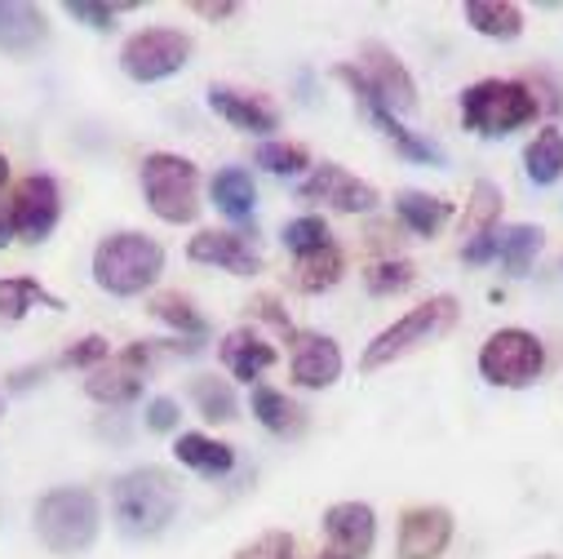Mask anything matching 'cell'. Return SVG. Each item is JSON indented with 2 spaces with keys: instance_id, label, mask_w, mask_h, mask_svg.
Listing matches in <instances>:
<instances>
[{
  "instance_id": "obj_5",
  "label": "cell",
  "mask_w": 563,
  "mask_h": 559,
  "mask_svg": "<svg viewBox=\"0 0 563 559\" xmlns=\"http://www.w3.org/2000/svg\"><path fill=\"white\" fill-rule=\"evenodd\" d=\"M98 497L89 489H54L36 502V537L54 555H85L98 537Z\"/></svg>"
},
{
  "instance_id": "obj_36",
  "label": "cell",
  "mask_w": 563,
  "mask_h": 559,
  "mask_svg": "<svg viewBox=\"0 0 563 559\" xmlns=\"http://www.w3.org/2000/svg\"><path fill=\"white\" fill-rule=\"evenodd\" d=\"M129 10H137L133 0H111V6H102V0H67V19H76L93 32H111L115 14H129Z\"/></svg>"
},
{
  "instance_id": "obj_18",
  "label": "cell",
  "mask_w": 563,
  "mask_h": 559,
  "mask_svg": "<svg viewBox=\"0 0 563 559\" xmlns=\"http://www.w3.org/2000/svg\"><path fill=\"white\" fill-rule=\"evenodd\" d=\"M218 360H222V369H227L231 377L257 382L266 369H275L279 351H275L257 329H231V333L222 338V347H218Z\"/></svg>"
},
{
  "instance_id": "obj_1",
  "label": "cell",
  "mask_w": 563,
  "mask_h": 559,
  "mask_svg": "<svg viewBox=\"0 0 563 559\" xmlns=\"http://www.w3.org/2000/svg\"><path fill=\"white\" fill-rule=\"evenodd\" d=\"M178 480L165 467H137L111 484V515L129 541L161 537L178 515Z\"/></svg>"
},
{
  "instance_id": "obj_42",
  "label": "cell",
  "mask_w": 563,
  "mask_h": 559,
  "mask_svg": "<svg viewBox=\"0 0 563 559\" xmlns=\"http://www.w3.org/2000/svg\"><path fill=\"white\" fill-rule=\"evenodd\" d=\"M191 14H200V19H231L235 6H231V0H191Z\"/></svg>"
},
{
  "instance_id": "obj_29",
  "label": "cell",
  "mask_w": 563,
  "mask_h": 559,
  "mask_svg": "<svg viewBox=\"0 0 563 559\" xmlns=\"http://www.w3.org/2000/svg\"><path fill=\"white\" fill-rule=\"evenodd\" d=\"M523 174L537 183V187H550L563 178V129H541L528 152H523Z\"/></svg>"
},
{
  "instance_id": "obj_37",
  "label": "cell",
  "mask_w": 563,
  "mask_h": 559,
  "mask_svg": "<svg viewBox=\"0 0 563 559\" xmlns=\"http://www.w3.org/2000/svg\"><path fill=\"white\" fill-rule=\"evenodd\" d=\"M231 559H294V537L279 533V528H271V533L253 537L249 546H240Z\"/></svg>"
},
{
  "instance_id": "obj_43",
  "label": "cell",
  "mask_w": 563,
  "mask_h": 559,
  "mask_svg": "<svg viewBox=\"0 0 563 559\" xmlns=\"http://www.w3.org/2000/svg\"><path fill=\"white\" fill-rule=\"evenodd\" d=\"M368 235H373V244H377V249H395V244H399V235H395V227H386V222H377V227H373Z\"/></svg>"
},
{
  "instance_id": "obj_12",
  "label": "cell",
  "mask_w": 563,
  "mask_h": 559,
  "mask_svg": "<svg viewBox=\"0 0 563 559\" xmlns=\"http://www.w3.org/2000/svg\"><path fill=\"white\" fill-rule=\"evenodd\" d=\"M355 72L364 76V85H368L390 111H412V107H417V85H412L408 67L395 58L390 45H382V41H364V45H360V63H355Z\"/></svg>"
},
{
  "instance_id": "obj_39",
  "label": "cell",
  "mask_w": 563,
  "mask_h": 559,
  "mask_svg": "<svg viewBox=\"0 0 563 559\" xmlns=\"http://www.w3.org/2000/svg\"><path fill=\"white\" fill-rule=\"evenodd\" d=\"M178 399H169V395H156L152 404H147V427L156 431V436H169V431H178Z\"/></svg>"
},
{
  "instance_id": "obj_33",
  "label": "cell",
  "mask_w": 563,
  "mask_h": 559,
  "mask_svg": "<svg viewBox=\"0 0 563 559\" xmlns=\"http://www.w3.org/2000/svg\"><path fill=\"white\" fill-rule=\"evenodd\" d=\"M417 280V271H412V262L408 257H382V262H373L368 271H364V285H368V294L373 298H390V294H404L408 285Z\"/></svg>"
},
{
  "instance_id": "obj_46",
  "label": "cell",
  "mask_w": 563,
  "mask_h": 559,
  "mask_svg": "<svg viewBox=\"0 0 563 559\" xmlns=\"http://www.w3.org/2000/svg\"><path fill=\"white\" fill-rule=\"evenodd\" d=\"M316 559H342V555H333V550H320V555H316Z\"/></svg>"
},
{
  "instance_id": "obj_25",
  "label": "cell",
  "mask_w": 563,
  "mask_h": 559,
  "mask_svg": "<svg viewBox=\"0 0 563 559\" xmlns=\"http://www.w3.org/2000/svg\"><path fill=\"white\" fill-rule=\"evenodd\" d=\"M253 417L271 436H302V427H307V413L275 386H257L253 391Z\"/></svg>"
},
{
  "instance_id": "obj_44",
  "label": "cell",
  "mask_w": 563,
  "mask_h": 559,
  "mask_svg": "<svg viewBox=\"0 0 563 559\" xmlns=\"http://www.w3.org/2000/svg\"><path fill=\"white\" fill-rule=\"evenodd\" d=\"M10 240H14V227H10V205L0 200V249H5Z\"/></svg>"
},
{
  "instance_id": "obj_6",
  "label": "cell",
  "mask_w": 563,
  "mask_h": 559,
  "mask_svg": "<svg viewBox=\"0 0 563 559\" xmlns=\"http://www.w3.org/2000/svg\"><path fill=\"white\" fill-rule=\"evenodd\" d=\"M143 196L161 222H196L200 218V174L187 156L152 152L143 161Z\"/></svg>"
},
{
  "instance_id": "obj_22",
  "label": "cell",
  "mask_w": 563,
  "mask_h": 559,
  "mask_svg": "<svg viewBox=\"0 0 563 559\" xmlns=\"http://www.w3.org/2000/svg\"><path fill=\"white\" fill-rule=\"evenodd\" d=\"M143 373H133L129 364H120V360H107V364H98V369H89V377H85V391H89V399H98V404H133L137 395H143Z\"/></svg>"
},
{
  "instance_id": "obj_2",
  "label": "cell",
  "mask_w": 563,
  "mask_h": 559,
  "mask_svg": "<svg viewBox=\"0 0 563 559\" xmlns=\"http://www.w3.org/2000/svg\"><path fill=\"white\" fill-rule=\"evenodd\" d=\"M165 271V249L143 231H115L93 249V285L111 298H133L152 289Z\"/></svg>"
},
{
  "instance_id": "obj_38",
  "label": "cell",
  "mask_w": 563,
  "mask_h": 559,
  "mask_svg": "<svg viewBox=\"0 0 563 559\" xmlns=\"http://www.w3.org/2000/svg\"><path fill=\"white\" fill-rule=\"evenodd\" d=\"M107 360H111V347H107V338L89 333V338H80L76 347H67L58 364H67V369H98V364H107Z\"/></svg>"
},
{
  "instance_id": "obj_7",
  "label": "cell",
  "mask_w": 563,
  "mask_h": 559,
  "mask_svg": "<svg viewBox=\"0 0 563 559\" xmlns=\"http://www.w3.org/2000/svg\"><path fill=\"white\" fill-rule=\"evenodd\" d=\"M191 63V36L178 28H147V32H133L120 50V67L129 80L137 85H156L178 76Z\"/></svg>"
},
{
  "instance_id": "obj_34",
  "label": "cell",
  "mask_w": 563,
  "mask_h": 559,
  "mask_svg": "<svg viewBox=\"0 0 563 559\" xmlns=\"http://www.w3.org/2000/svg\"><path fill=\"white\" fill-rule=\"evenodd\" d=\"M266 174H279V178H294V174H302L307 165H311V152L302 147V143H262L257 147V156H253Z\"/></svg>"
},
{
  "instance_id": "obj_32",
  "label": "cell",
  "mask_w": 563,
  "mask_h": 559,
  "mask_svg": "<svg viewBox=\"0 0 563 559\" xmlns=\"http://www.w3.org/2000/svg\"><path fill=\"white\" fill-rule=\"evenodd\" d=\"M152 316L156 320H165L169 329H178V333H187V338H205L209 333V325H205V316L191 307V298H183V294H161L156 303H152Z\"/></svg>"
},
{
  "instance_id": "obj_47",
  "label": "cell",
  "mask_w": 563,
  "mask_h": 559,
  "mask_svg": "<svg viewBox=\"0 0 563 559\" xmlns=\"http://www.w3.org/2000/svg\"><path fill=\"white\" fill-rule=\"evenodd\" d=\"M532 559H559V555H532Z\"/></svg>"
},
{
  "instance_id": "obj_35",
  "label": "cell",
  "mask_w": 563,
  "mask_h": 559,
  "mask_svg": "<svg viewBox=\"0 0 563 559\" xmlns=\"http://www.w3.org/2000/svg\"><path fill=\"white\" fill-rule=\"evenodd\" d=\"M324 244H333V235H329V222H324V218L307 213V218L285 222V249H289L294 257L316 253V249H324Z\"/></svg>"
},
{
  "instance_id": "obj_11",
  "label": "cell",
  "mask_w": 563,
  "mask_h": 559,
  "mask_svg": "<svg viewBox=\"0 0 563 559\" xmlns=\"http://www.w3.org/2000/svg\"><path fill=\"white\" fill-rule=\"evenodd\" d=\"M298 200L329 205L338 213H368V209H377V187L355 178L342 165H316V174L298 183Z\"/></svg>"
},
{
  "instance_id": "obj_4",
  "label": "cell",
  "mask_w": 563,
  "mask_h": 559,
  "mask_svg": "<svg viewBox=\"0 0 563 559\" xmlns=\"http://www.w3.org/2000/svg\"><path fill=\"white\" fill-rule=\"evenodd\" d=\"M541 111L537 94L523 80H479L462 94V124L479 138H506Z\"/></svg>"
},
{
  "instance_id": "obj_17",
  "label": "cell",
  "mask_w": 563,
  "mask_h": 559,
  "mask_svg": "<svg viewBox=\"0 0 563 559\" xmlns=\"http://www.w3.org/2000/svg\"><path fill=\"white\" fill-rule=\"evenodd\" d=\"M209 107H213L227 124H235V129H244V133H271V129H279V111L271 107V98L249 94V89L213 85V89H209Z\"/></svg>"
},
{
  "instance_id": "obj_31",
  "label": "cell",
  "mask_w": 563,
  "mask_h": 559,
  "mask_svg": "<svg viewBox=\"0 0 563 559\" xmlns=\"http://www.w3.org/2000/svg\"><path fill=\"white\" fill-rule=\"evenodd\" d=\"M191 399L209 423H235V413H240L235 391L222 377H191Z\"/></svg>"
},
{
  "instance_id": "obj_40",
  "label": "cell",
  "mask_w": 563,
  "mask_h": 559,
  "mask_svg": "<svg viewBox=\"0 0 563 559\" xmlns=\"http://www.w3.org/2000/svg\"><path fill=\"white\" fill-rule=\"evenodd\" d=\"M249 307H253V316H257V320H266V325H271L279 338H285V342L298 333V329H294V320H289L285 311H279V307H275V298H266V294H262V298H253Z\"/></svg>"
},
{
  "instance_id": "obj_41",
  "label": "cell",
  "mask_w": 563,
  "mask_h": 559,
  "mask_svg": "<svg viewBox=\"0 0 563 559\" xmlns=\"http://www.w3.org/2000/svg\"><path fill=\"white\" fill-rule=\"evenodd\" d=\"M493 257H497V240H493V231H488V235H475V240L462 244V262H471V266H484V262H493Z\"/></svg>"
},
{
  "instance_id": "obj_26",
  "label": "cell",
  "mask_w": 563,
  "mask_h": 559,
  "mask_svg": "<svg viewBox=\"0 0 563 559\" xmlns=\"http://www.w3.org/2000/svg\"><path fill=\"white\" fill-rule=\"evenodd\" d=\"M466 23L488 41H519L523 36V10L510 0H471Z\"/></svg>"
},
{
  "instance_id": "obj_15",
  "label": "cell",
  "mask_w": 563,
  "mask_h": 559,
  "mask_svg": "<svg viewBox=\"0 0 563 559\" xmlns=\"http://www.w3.org/2000/svg\"><path fill=\"white\" fill-rule=\"evenodd\" d=\"M453 541V515L444 506H408L399 515V559H440Z\"/></svg>"
},
{
  "instance_id": "obj_20",
  "label": "cell",
  "mask_w": 563,
  "mask_h": 559,
  "mask_svg": "<svg viewBox=\"0 0 563 559\" xmlns=\"http://www.w3.org/2000/svg\"><path fill=\"white\" fill-rule=\"evenodd\" d=\"M209 196H213V205H218L222 218H231V222H249V227H253L257 187H253L249 169H235V165H231V169H218L213 183H209Z\"/></svg>"
},
{
  "instance_id": "obj_13",
  "label": "cell",
  "mask_w": 563,
  "mask_h": 559,
  "mask_svg": "<svg viewBox=\"0 0 563 559\" xmlns=\"http://www.w3.org/2000/svg\"><path fill=\"white\" fill-rule=\"evenodd\" d=\"M377 541V515L368 502H333L324 511V550L342 559H368Z\"/></svg>"
},
{
  "instance_id": "obj_10",
  "label": "cell",
  "mask_w": 563,
  "mask_h": 559,
  "mask_svg": "<svg viewBox=\"0 0 563 559\" xmlns=\"http://www.w3.org/2000/svg\"><path fill=\"white\" fill-rule=\"evenodd\" d=\"M10 227L19 240L27 244H41L49 240V231L58 227V213H63V200H58V183L49 174H32L23 178L14 191H10Z\"/></svg>"
},
{
  "instance_id": "obj_19",
  "label": "cell",
  "mask_w": 563,
  "mask_h": 559,
  "mask_svg": "<svg viewBox=\"0 0 563 559\" xmlns=\"http://www.w3.org/2000/svg\"><path fill=\"white\" fill-rule=\"evenodd\" d=\"M49 41V19L23 0H0V50L5 54H32Z\"/></svg>"
},
{
  "instance_id": "obj_45",
  "label": "cell",
  "mask_w": 563,
  "mask_h": 559,
  "mask_svg": "<svg viewBox=\"0 0 563 559\" xmlns=\"http://www.w3.org/2000/svg\"><path fill=\"white\" fill-rule=\"evenodd\" d=\"M5 183H10V161L0 156V187H5Z\"/></svg>"
},
{
  "instance_id": "obj_3",
  "label": "cell",
  "mask_w": 563,
  "mask_h": 559,
  "mask_svg": "<svg viewBox=\"0 0 563 559\" xmlns=\"http://www.w3.org/2000/svg\"><path fill=\"white\" fill-rule=\"evenodd\" d=\"M457 316H462L457 298H449V294L427 298L421 307H412L408 316H399L390 329H382V333H377V338L364 347L360 369H364V373H377V369H386V364L404 360L408 351H417V347H427V342L444 338V333L457 325Z\"/></svg>"
},
{
  "instance_id": "obj_30",
  "label": "cell",
  "mask_w": 563,
  "mask_h": 559,
  "mask_svg": "<svg viewBox=\"0 0 563 559\" xmlns=\"http://www.w3.org/2000/svg\"><path fill=\"white\" fill-rule=\"evenodd\" d=\"M497 218H501V191L497 183L479 178L475 191H471V205H466V218H462V231L475 240V235H488L497 231Z\"/></svg>"
},
{
  "instance_id": "obj_23",
  "label": "cell",
  "mask_w": 563,
  "mask_h": 559,
  "mask_svg": "<svg viewBox=\"0 0 563 559\" xmlns=\"http://www.w3.org/2000/svg\"><path fill=\"white\" fill-rule=\"evenodd\" d=\"M395 213H399V227H408L412 235H440V227L453 218V205L440 200V196H427V191H399L395 196Z\"/></svg>"
},
{
  "instance_id": "obj_14",
  "label": "cell",
  "mask_w": 563,
  "mask_h": 559,
  "mask_svg": "<svg viewBox=\"0 0 563 559\" xmlns=\"http://www.w3.org/2000/svg\"><path fill=\"white\" fill-rule=\"evenodd\" d=\"M191 262L205 266H222L231 275H257L262 271V249L253 240V231H200L187 244Z\"/></svg>"
},
{
  "instance_id": "obj_28",
  "label": "cell",
  "mask_w": 563,
  "mask_h": 559,
  "mask_svg": "<svg viewBox=\"0 0 563 559\" xmlns=\"http://www.w3.org/2000/svg\"><path fill=\"white\" fill-rule=\"evenodd\" d=\"M174 453H178L183 467H191L200 475H227L235 467V449L222 445V440H209L200 431H183L178 445H174Z\"/></svg>"
},
{
  "instance_id": "obj_9",
  "label": "cell",
  "mask_w": 563,
  "mask_h": 559,
  "mask_svg": "<svg viewBox=\"0 0 563 559\" xmlns=\"http://www.w3.org/2000/svg\"><path fill=\"white\" fill-rule=\"evenodd\" d=\"M333 76L355 94V102L364 107V116L382 129V138H390V147H395L404 161H412V165H431V169H440V165H444V152L431 143V138L412 133V129H408V124H404V120H399V116H395V111H390V107H386V102L364 85V76L355 72V63H338V67H333Z\"/></svg>"
},
{
  "instance_id": "obj_27",
  "label": "cell",
  "mask_w": 563,
  "mask_h": 559,
  "mask_svg": "<svg viewBox=\"0 0 563 559\" xmlns=\"http://www.w3.org/2000/svg\"><path fill=\"white\" fill-rule=\"evenodd\" d=\"M493 240H497V257H501V266L510 275H528V266L545 249V231L541 227H528V222L501 227V231H493Z\"/></svg>"
},
{
  "instance_id": "obj_8",
  "label": "cell",
  "mask_w": 563,
  "mask_h": 559,
  "mask_svg": "<svg viewBox=\"0 0 563 559\" xmlns=\"http://www.w3.org/2000/svg\"><path fill=\"white\" fill-rule=\"evenodd\" d=\"M541 369H545V347L528 329H497L479 347V373L493 386H510V391L532 386L541 377Z\"/></svg>"
},
{
  "instance_id": "obj_24",
  "label": "cell",
  "mask_w": 563,
  "mask_h": 559,
  "mask_svg": "<svg viewBox=\"0 0 563 559\" xmlns=\"http://www.w3.org/2000/svg\"><path fill=\"white\" fill-rule=\"evenodd\" d=\"M342 275H346V257H342L338 244H324L316 253L294 257V289H302V294H324V289L338 285Z\"/></svg>"
},
{
  "instance_id": "obj_21",
  "label": "cell",
  "mask_w": 563,
  "mask_h": 559,
  "mask_svg": "<svg viewBox=\"0 0 563 559\" xmlns=\"http://www.w3.org/2000/svg\"><path fill=\"white\" fill-rule=\"evenodd\" d=\"M36 307H45V311H63V298L49 294L45 285H36L32 275H10V280H0V320H5V325H19V320L32 316Z\"/></svg>"
},
{
  "instance_id": "obj_16",
  "label": "cell",
  "mask_w": 563,
  "mask_h": 559,
  "mask_svg": "<svg viewBox=\"0 0 563 559\" xmlns=\"http://www.w3.org/2000/svg\"><path fill=\"white\" fill-rule=\"evenodd\" d=\"M289 373H294V382L307 386V391L333 386V382L342 377V351H338V342L324 338V333H302V329H298V333L289 338Z\"/></svg>"
}]
</instances>
